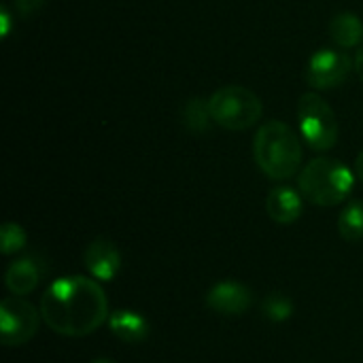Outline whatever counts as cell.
I'll list each match as a JSON object with an SVG mask.
<instances>
[{
    "label": "cell",
    "instance_id": "cell-1",
    "mask_svg": "<svg viewBox=\"0 0 363 363\" xmlns=\"http://www.w3.org/2000/svg\"><path fill=\"white\" fill-rule=\"evenodd\" d=\"M38 308L45 325L68 338L94 334L111 315L102 285L81 274L53 281L43 294Z\"/></svg>",
    "mask_w": 363,
    "mask_h": 363
},
{
    "label": "cell",
    "instance_id": "cell-2",
    "mask_svg": "<svg viewBox=\"0 0 363 363\" xmlns=\"http://www.w3.org/2000/svg\"><path fill=\"white\" fill-rule=\"evenodd\" d=\"M302 143L285 121H266L253 140V157L272 181L291 179L302 166Z\"/></svg>",
    "mask_w": 363,
    "mask_h": 363
},
{
    "label": "cell",
    "instance_id": "cell-3",
    "mask_svg": "<svg viewBox=\"0 0 363 363\" xmlns=\"http://www.w3.org/2000/svg\"><path fill=\"white\" fill-rule=\"evenodd\" d=\"M353 185L355 170L334 157H315L298 177L300 194L315 206H338L351 196Z\"/></svg>",
    "mask_w": 363,
    "mask_h": 363
},
{
    "label": "cell",
    "instance_id": "cell-4",
    "mask_svg": "<svg viewBox=\"0 0 363 363\" xmlns=\"http://www.w3.org/2000/svg\"><path fill=\"white\" fill-rule=\"evenodd\" d=\"M213 121L225 130L242 132L253 128L264 115L262 98L242 85H225L208 98Z\"/></svg>",
    "mask_w": 363,
    "mask_h": 363
},
{
    "label": "cell",
    "instance_id": "cell-5",
    "mask_svg": "<svg viewBox=\"0 0 363 363\" xmlns=\"http://www.w3.org/2000/svg\"><path fill=\"white\" fill-rule=\"evenodd\" d=\"M300 132L311 149L330 151L338 143V117L334 108L315 91H308L298 102Z\"/></svg>",
    "mask_w": 363,
    "mask_h": 363
},
{
    "label": "cell",
    "instance_id": "cell-6",
    "mask_svg": "<svg viewBox=\"0 0 363 363\" xmlns=\"http://www.w3.org/2000/svg\"><path fill=\"white\" fill-rule=\"evenodd\" d=\"M40 308L28 300L13 296L0 302V342L4 347H21L30 342L40 325Z\"/></svg>",
    "mask_w": 363,
    "mask_h": 363
},
{
    "label": "cell",
    "instance_id": "cell-7",
    "mask_svg": "<svg viewBox=\"0 0 363 363\" xmlns=\"http://www.w3.org/2000/svg\"><path fill=\"white\" fill-rule=\"evenodd\" d=\"M353 68L355 64L345 51L319 49L308 60L306 81L315 89H334V87H340L349 79Z\"/></svg>",
    "mask_w": 363,
    "mask_h": 363
},
{
    "label": "cell",
    "instance_id": "cell-8",
    "mask_svg": "<svg viewBox=\"0 0 363 363\" xmlns=\"http://www.w3.org/2000/svg\"><path fill=\"white\" fill-rule=\"evenodd\" d=\"M206 306L221 317H240L253 304V291L238 281H221L213 285L204 298Z\"/></svg>",
    "mask_w": 363,
    "mask_h": 363
},
{
    "label": "cell",
    "instance_id": "cell-9",
    "mask_svg": "<svg viewBox=\"0 0 363 363\" xmlns=\"http://www.w3.org/2000/svg\"><path fill=\"white\" fill-rule=\"evenodd\" d=\"M83 262H85V268L91 274V279L102 281V283L113 281L121 270V253H119L117 245L104 236L94 238L85 247Z\"/></svg>",
    "mask_w": 363,
    "mask_h": 363
},
{
    "label": "cell",
    "instance_id": "cell-10",
    "mask_svg": "<svg viewBox=\"0 0 363 363\" xmlns=\"http://www.w3.org/2000/svg\"><path fill=\"white\" fill-rule=\"evenodd\" d=\"M302 208L304 196L289 185H277L266 196V213L279 225L296 223L302 217Z\"/></svg>",
    "mask_w": 363,
    "mask_h": 363
},
{
    "label": "cell",
    "instance_id": "cell-11",
    "mask_svg": "<svg viewBox=\"0 0 363 363\" xmlns=\"http://www.w3.org/2000/svg\"><path fill=\"white\" fill-rule=\"evenodd\" d=\"M108 328H111L113 336L119 338L125 345H140L151 334L149 321L140 313L128 311V308L111 313L108 315Z\"/></svg>",
    "mask_w": 363,
    "mask_h": 363
},
{
    "label": "cell",
    "instance_id": "cell-12",
    "mask_svg": "<svg viewBox=\"0 0 363 363\" xmlns=\"http://www.w3.org/2000/svg\"><path fill=\"white\" fill-rule=\"evenodd\" d=\"M40 277H43L40 264H36L34 257H21V259L13 262L6 268V272H4V285H6V289L13 296L26 298V296H30L36 289Z\"/></svg>",
    "mask_w": 363,
    "mask_h": 363
},
{
    "label": "cell",
    "instance_id": "cell-13",
    "mask_svg": "<svg viewBox=\"0 0 363 363\" xmlns=\"http://www.w3.org/2000/svg\"><path fill=\"white\" fill-rule=\"evenodd\" d=\"M330 36L342 49H353L363 43V21L355 13H338L330 21Z\"/></svg>",
    "mask_w": 363,
    "mask_h": 363
},
{
    "label": "cell",
    "instance_id": "cell-14",
    "mask_svg": "<svg viewBox=\"0 0 363 363\" xmlns=\"http://www.w3.org/2000/svg\"><path fill=\"white\" fill-rule=\"evenodd\" d=\"M338 232L347 242H359L363 238V202H349L338 217Z\"/></svg>",
    "mask_w": 363,
    "mask_h": 363
},
{
    "label": "cell",
    "instance_id": "cell-15",
    "mask_svg": "<svg viewBox=\"0 0 363 363\" xmlns=\"http://www.w3.org/2000/svg\"><path fill=\"white\" fill-rule=\"evenodd\" d=\"M183 119L185 125L200 134V132H208L211 123H213V115H211V106L208 100L204 98H189L183 106Z\"/></svg>",
    "mask_w": 363,
    "mask_h": 363
},
{
    "label": "cell",
    "instance_id": "cell-16",
    "mask_svg": "<svg viewBox=\"0 0 363 363\" xmlns=\"http://www.w3.org/2000/svg\"><path fill=\"white\" fill-rule=\"evenodd\" d=\"M259 311H262L266 321L283 323V321H289L294 317V302L289 296H285L281 291H272L262 300Z\"/></svg>",
    "mask_w": 363,
    "mask_h": 363
},
{
    "label": "cell",
    "instance_id": "cell-17",
    "mask_svg": "<svg viewBox=\"0 0 363 363\" xmlns=\"http://www.w3.org/2000/svg\"><path fill=\"white\" fill-rule=\"evenodd\" d=\"M28 242V236H26V230L19 225V223H4L2 230H0V251L2 255H13V253H19Z\"/></svg>",
    "mask_w": 363,
    "mask_h": 363
},
{
    "label": "cell",
    "instance_id": "cell-18",
    "mask_svg": "<svg viewBox=\"0 0 363 363\" xmlns=\"http://www.w3.org/2000/svg\"><path fill=\"white\" fill-rule=\"evenodd\" d=\"M43 4H45V0H15V9L19 11L21 17H30V15L36 13Z\"/></svg>",
    "mask_w": 363,
    "mask_h": 363
},
{
    "label": "cell",
    "instance_id": "cell-19",
    "mask_svg": "<svg viewBox=\"0 0 363 363\" xmlns=\"http://www.w3.org/2000/svg\"><path fill=\"white\" fill-rule=\"evenodd\" d=\"M0 19H2V36H9V26H11V15H9V9L6 6H2V11H0Z\"/></svg>",
    "mask_w": 363,
    "mask_h": 363
},
{
    "label": "cell",
    "instance_id": "cell-20",
    "mask_svg": "<svg viewBox=\"0 0 363 363\" xmlns=\"http://www.w3.org/2000/svg\"><path fill=\"white\" fill-rule=\"evenodd\" d=\"M353 64H355V70H357V74H359V79L363 81V43L357 47V53H355V60H353Z\"/></svg>",
    "mask_w": 363,
    "mask_h": 363
},
{
    "label": "cell",
    "instance_id": "cell-21",
    "mask_svg": "<svg viewBox=\"0 0 363 363\" xmlns=\"http://www.w3.org/2000/svg\"><path fill=\"white\" fill-rule=\"evenodd\" d=\"M355 177L363 181V151L357 155V160H355Z\"/></svg>",
    "mask_w": 363,
    "mask_h": 363
},
{
    "label": "cell",
    "instance_id": "cell-22",
    "mask_svg": "<svg viewBox=\"0 0 363 363\" xmlns=\"http://www.w3.org/2000/svg\"><path fill=\"white\" fill-rule=\"evenodd\" d=\"M89 363H115L113 359H108V357H98V359H94V362Z\"/></svg>",
    "mask_w": 363,
    "mask_h": 363
}]
</instances>
